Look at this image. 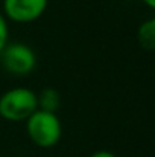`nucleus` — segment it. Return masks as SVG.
I'll use <instances>...</instances> for the list:
<instances>
[{"instance_id":"f03ea898","label":"nucleus","mask_w":155,"mask_h":157,"mask_svg":"<svg viewBox=\"0 0 155 157\" xmlns=\"http://www.w3.org/2000/svg\"><path fill=\"white\" fill-rule=\"evenodd\" d=\"M35 110H38L37 93L31 89L15 87L0 96V116L6 121H26Z\"/></svg>"},{"instance_id":"6e6552de","label":"nucleus","mask_w":155,"mask_h":157,"mask_svg":"<svg viewBox=\"0 0 155 157\" xmlns=\"http://www.w3.org/2000/svg\"><path fill=\"white\" fill-rule=\"evenodd\" d=\"M90 157H116L111 151H106V150H101V151H96L93 153Z\"/></svg>"},{"instance_id":"7ed1b4c3","label":"nucleus","mask_w":155,"mask_h":157,"mask_svg":"<svg viewBox=\"0 0 155 157\" xmlns=\"http://www.w3.org/2000/svg\"><path fill=\"white\" fill-rule=\"evenodd\" d=\"M0 61L6 72L15 76H26L35 69L37 56L28 44L11 43L0 52Z\"/></svg>"},{"instance_id":"1a4fd4ad","label":"nucleus","mask_w":155,"mask_h":157,"mask_svg":"<svg viewBox=\"0 0 155 157\" xmlns=\"http://www.w3.org/2000/svg\"><path fill=\"white\" fill-rule=\"evenodd\" d=\"M143 3H145L146 6H149L151 9H154L155 8V0H143Z\"/></svg>"},{"instance_id":"0eeeda50","label":"nucleus","mask_w":155,"mask_h":157,"mask_svg":"<svg viewBox=\"0 0 155 157\" xmlns=\"http://www.w3.org/2000/svg\"><path fill=\"white\" fill-rule=\"evenodd\" d=\"M8 37H9V29H8V20L5 15L0 12V52L3 48L8 44Z\"/></svg>"},{"instance_id":"39448f33","label":"nucleus","mask_w":155,"mask_h":157,"mask_svg":"<svg viewBox=\"0 0 155 157\" xmlns=\"http://www.w3.org/2000/svg\"><path fill=\"white\" fill-rule=\"evenodd\" d=\"M137 38H138V43L140 46L145 49V51H154L155 49V20L154 18H149L146 21H143L138 28V32H137Z\"/></svg>"},{"instance_id":"423d86ee","label":"nucleus","mask_w":155,"mask_h":157,"mask_svg":"<svg viewBox=\"0 0 155 157\" xmlns=\"http://www.w3.org/2000/svg\"><path fill=\"white\" fill-rule=\"evenodd\" d=\"M37 101H38V108L40 110L55 113L59 107V93L55 89L47 87L40 95H37Z\"/></svg>"},{"instance_id":"20e7f679","label":"nucleus","mask_w":155,"mask_h":157,"mask_svg":"<svg viewBox=\"0 0 155 157\" xmlns=\"http://www.w3.org/2000/svg\"><path fill=\"white\" fill-rule=\"evenodd\" d=\"M47 8V0H3V15L15 23H31L40 18Z\"/></svg>"},{"instance_id":"f257e3e1","label":"nucleus","mask_w":155,"mask_h":157,"mask_svg":"<svg viewBox=\"0 0 155 157\" xmlns=\"http://www.w3.org/2000/svg\"><path fill=\"white\" fill-rule=\"evenodd\" d=\"M26 133L37 147L52 148L61 139V121L56 116V113L38 108L26 119Z\"/></svg>"}]
</instances>
